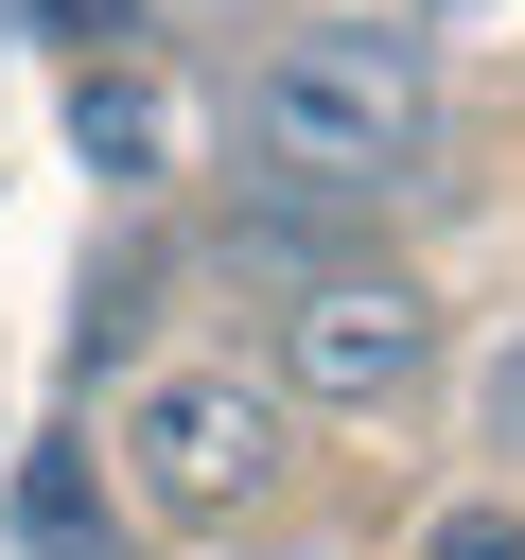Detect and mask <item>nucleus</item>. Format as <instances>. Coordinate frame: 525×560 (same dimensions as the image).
<instances>
[{
  "label": "nucleus",
  "mask_w": 525,
  "mask_h": 560,
  "mask_svg": "<svg viewBox=\"0 0 525 560\" xmlns=\"http://www.w3.org/2000/svg\"><path fill=\"white\" fill-rule=\"evenodd\" d=\"M438 88H420V35H280L245 70V158L280 192H385L420 158Z\"/></svg>",
  "instance_id": "obj_1"
},
{
  "label": "nucleus",
  "mask_w": 525,
  "mask_h": 560,
  "mask_svg": "<svg viewBox=\"0 0 525 560\" xmlns=\"http://www.w3.org/2000/svg\"><path fill=\"white\" fill-rule=\"evenodd\" d=\"M280 472H298V402H280V385H245L228 350H175V368H140V385H122V490H140L158 525L228 542V525H262V508H280Z\"/></svg>",
  "instance_id": "obj_2"
},
{
  "label": "nucleus",
  "mask_w": 525,
  "mask_h": 560,
  "mask_svg": "<svg viewBox=\"0 0 525 560\" xmlns=\"http://www.w3.org/2000/svg\"><path fill=\"white\" fill-rule=\"evenodd\" d=\"M420 385H438V298H420V280L332 262V280L280 298V402H315V420H402Z\"/></svg>",
  "instance_id": "obj_3"
},
{
  "label": "nucleus",
  "mask_w": 525,
  "mask_h": 560,
  "mask_svg": "<svg viewBox=\"0 0 525 560\" xmlns=\"http://www.w3.org/2000/svg\"><path fill=\"white\" fill-rule=\"evenodd\" d=\"M420 560H525V508H438V542Z\"/></svg>",
  "instance_id": "obj_4"
},
{
  "label": "nucleus",
  "mask_w": 525,
  "mask_h": 560,
  "mask_svg": "<svg viewBox=\"0 0 525 560\" xmlns=\"http://www.w3.org/2000/svg\"><path fill=\"white\" fill-rule=\"evenodd\" d=\"M472 420H490V455H525V332L490 350V385H472Z\"/></svg>",
  "instance_id": "obj_5"
},
{
  "label": "nucleus",
  "mask_w": 525,
  "mask_h": 560,
  "mask_svg": "<svg viewBox=\"0 0 525 560\" xmlns=\"http://www.w3.org/2000/svg\"><path fill=\"white\" fill-rule=\"evenodd\" d=\"M228 560H350V542H245V525H228Z\"/></svg>",
  "instance_id": "obj_6"
}]
</instances>
